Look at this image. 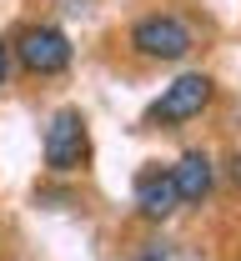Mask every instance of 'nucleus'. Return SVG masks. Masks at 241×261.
Segmentation results:
<instances>
[{
	"label": "nucleus",
	"instance_id": "nucleus-1",
	"mask_svg": "<svg viewBox=\"0 0 241 261\" xmlns=\"http://www.w3.org/2000/svg\"><path fill=\"white\" fill-rule=\"evenodd\" d=\"M131 50H136L141 61H186L191 56V45H196V31L181 20V15H171V10H151V15H141L136 25H131Z\"/></svg>",
	"mask_w": 241,
	"mask_h": 261
},
{
	"label": "nucleus",
	"instance_id": "nucleus-3",
	"mask_svg": "<svg viewBox=\"0 0 241 261\" xmlns=\"http://www.w3.org/2000/svg\"><path fill=\"white\" fill-rule=\"evenodd\" d=\"M211 100H216V81H211L206 70H186V75H176L171 86L151 100L146 121L151 126H181V121H196Z\"/></svg>",
	"mask_w": 241,
	"mask_h": 261
},
{
	"label": "nucleus",
	"instance_id": "nucleus-5",
	"mask_svg": "<svg viewBox=\"0 0 241 261\" xmlns=\"http://www.w3.org/2000/svg\"><path fill=\"white\" fill-rule=\"evenodd\" d=\"M171 181H176V201L181 206H201L211 196V181H216V166H211L206 151H181V161L171 166Z\"/></svg>",
	"mask_w": 241,
	"mask_h": 261
},
{
	"label": "nucleus",
	"instance_id": "nucleus-4",
	"mask_svg": "<svg viewBox=\"0 0 241 261\" xmlns=\"http://www.w3.org/2000/svg\"><path fill=\"white\" fill-rule=\"evenodd\" d=\"M10 61L25 75H61L70 65V35L61 25H25L10 40Z\"/></svg>",
	"mask_w": 241,
	"mask_h": 261
},
{
	"label": "nucleus",
	"instance_id": "nucleus-7",
	"mask_svg": "<svg viewBox=\"0 0 241 261\" xmlns=\"http://www.w3.org/2000/svg\"><path fill=\"white\" fill-rule=\"evenodd\" d=\"M5 81H10V40L0 35V86H5Z\"/></svg>",
	"mask_w": 241,
	"mask_h": 261
},
{
	"label": "nucleus",
	"instance_id": "nucleus-6",
	"mask_svg": "<svg viewBox=\"0 0 241 261\" xmlns=\"http://www.w3.org/2000/svg\"><path fill=\"white\" fill-rule=\"evenodd\" d=\"M176 206V181H171V166L161 171V166H151V171H141L136 176V211L146 221H166Z\"/></svg>",
	"mask_w": 241,
	"mask_h": 261
},
{
	"label": "nucleus",
	"instance_id": "nucleus-2",
	"mask_svg": "<svg viewBox=\"0 0 241 261\" xmlns=\"http://www.w3.org/2000/svg\"><path fill=\"white\" fill-rule=\"evenodd\" d=\"M40 156L56 176H70V171H81L91 161V130H86V116L75 106H61L50 116V126L40 136Z\"/></svg>",
	"mask_w": 241,
	"mask_h": 261
}]
</instances>
